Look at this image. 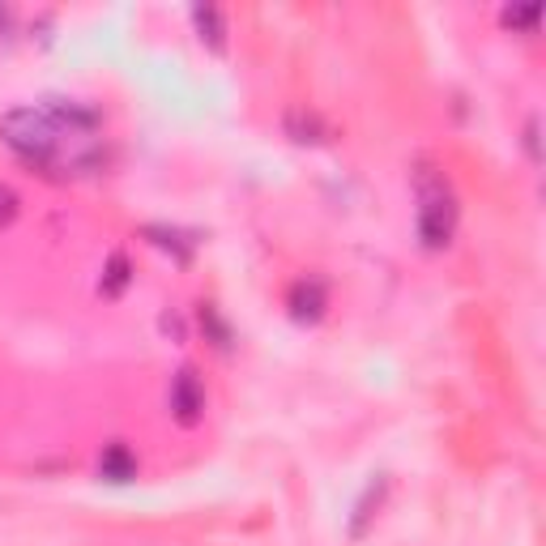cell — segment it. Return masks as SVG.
<instances>
[{"instance_id":"cell-1","label":"cell","mask_w":546,"mask_h":546,"mask_svg":"<svg viewBox=\"0 0 546 546\" xmlns=\"http://www.w3.org/2000/svg\"><path fill=\"white\" fill-rule=\"evenodd\" d=\"M64 133L69 137H90L86 128H73L56 120L52 111L43 107H13L5 120H0V141L22 158V163L35 167H56L64 158Z\"/></svg>"},{"instance_id":"cell-2","label":"cell","mask_w":546,"mask_h":546,"mask_svg":"<svg viewBox=\"0 0 546 546\" xmlns=\"http://www.w3.org/2000/svg\"><path fill=\"white\" fill-rule=\"evenodd\" d=\"M414 197H419V239L427 252H444L457 235V197L444 171L419 163L414 167Z\"/></svg>"},{"instance_id":"cell-3","label":"cell","mask_w":546,"mask_h":546,"mask_svg":"<svg viewBox=\"0 0 546 546\" xmlns=\"http://www.w3.org/2000/svg\"><path fill=\"white\" fill-rule=\"evenodd\" d=\"M171 414L184 427H197L201 423V414H205V384H201V376L192 372V367H184V372L171 380Z\"/></svg>"},{"instance_id":"cell-4","label":"cell","mask_w":546,"mask_h":546,"mask_svg":"<svg viewBox=\"0 0 546 546\" xmlns=\"http://www.w3.org/2000/svg\"><path fill=\"white\" fill-rule=\"evenodd\" d=\"M286 308H291V316L303 320V325L320 320V316H325V308H329L325 282H320V278H299V282L291 286V295H286Z\"/></svg>"},{"instance_id":"cell-5","label":"cell","mask_w":546,"mask_h":546,"mask_svg":"<svg viewBox=\"0 0 546 546\" xmlns=\"http://www.w3.org/2000/svg\"><path fill=\"white\" fill-rule=\"evenodd\" d=\"M99 474L107 483H128V478H137V457L128 444H107L103 457H99Z\"/></svg>"},{"instance_id":"cell-6","label":"cell","mask_w":546,"mask_h":546,"mask_svg":"<svg viewBox=\"0 0 546 546\" xmlns=\"http://www.w3.org/2000/svg\"><path fill=\"white\" fill-rule=\"evenodd\" d=\"M192 22H197V30H201V39L214 47V52H222L227 47V26H222V13L218 9H192Z\"/></svg>"},{"instance_id":"cell-7","label":"cell","mask_w":546,"mask_h":546,"mask_svg":"<svg viewBox=\"0 0 546 546\" xmlns=\"http://www.w3.org/2000/svg\"><path fill=\"white\" fill-rule=\"evenodd\" d=\"M286 128H291L295 141H320V137H316V133H320V120L308 116V111H291V116H286Z\"/></svg>"},{"instance_id":"cell-8","label":"cell","mask_w":546,"mask_h":546,"mask_svg":"<svg viewBox=\"0 0 546 546\" xmlns=\"http://www.w3.org/2000/svg\"><path fill=\"white\" fill-rule=\"evenodd\" d=\"M128 286V261L124 256H111V265H107V282H103V295H120Z\"/></svg>"},{"instance_id":"cell-9","label":"cell","mask_w":546,"mask_h":546,"mask_svg":"<svg viewBox=\"0 0 546 546\" xmlns=\"http://www.w3.org/2000/svg\"><path fill=\"white\" fill-rule=\"evenodd\" d=\"M22 210V201H18V192H13L9 184H0V227H9L13 218H18Z\"/></svg>"}]
</instances>
